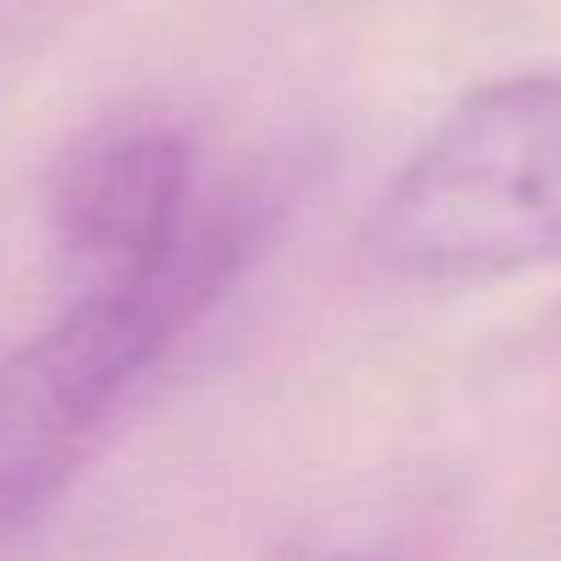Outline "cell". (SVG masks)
<instances>
[{"instance_id": "2", "label": "cell", "mask_w": 561, "mask_h": 561, "mask_svg": "<svg viewBox=\"0 0 561 561\" xmlns=\"http://www.w3.org/2000/svg\"><path fill=\"white\" fill-rule=\"evenodd\" d=\"M253 248V204L220 198L149 264L89 275L83 298L0 358V446L61 457L94 435L127 391L220 304Z\"/></svg>"}, {"instance_id": "3", "label": "cell", "mask_w": 561, "mask_h": 561, "mask_svg": "<svg viewBox=\"0 0 561 561\" xmlns=\"http://www.w3.org/2000/svg\"><path fill=\"white\" fill-rule=\"evenodd\" d=\"M61 248L83 275L160 259L204 209L198 149L165 122H116L89 133L50 187Z\"/></svg>"}, {"instance_id": "1", "label": "cell", "mask_w": 561, "mask_h": 561, "mask_svg": "<svg viewBox=\"0 0 561 561\" xmlns=\"http://www.w3.org/2000/svg\"><path fill=\"white\" fill-rule=\"evenodd\" d=\"M369 253L419 287H479L561 259V67L457 100L386 182Z\"/></svg>"}]
</instances>
